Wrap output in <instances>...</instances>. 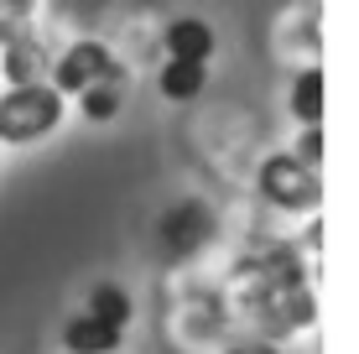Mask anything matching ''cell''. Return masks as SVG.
<instances>
[{"label":"cell","instance_id":"8fae6325","mask_svg":"<svg viewBox=\"0 0 359 354\" xmlns=\"http://www.w3.org/2000/svg\"><path fill=\"white\" fill-rule=\"evenodd\" d=\"M292 115L302 125H323V68H302L292 83Z\"/></svg>","mask_w":359,"mask_h":354},{"label":"cell","instance_id":"30bf717a","mask_svg":"<svg viewBox=\"0 0 359 354\" xmlns=\"http://www.w3.org/2000/svg\"><path fill=\"white\" fill-rule=\"evenodd\" d=\"M83 313L126 334V328H130V318H135V302H130V292H126V287L104 282V287H94V292H89V302H83Z\"/></svg>","mask_w":359,"mask_h":354},{"label":"cell","instance_id":"9a60e30c","mask_svg":"<svg viewBox=\"0 0 359 354\" xmlns=\"http://www.w3.org/2000/svg\"><path fill=\"white\" fill-rule=\"evenodd\" d=\"M6 36H11V32H6V27H0V42H6Z\"/></svg>","mask_w":359,"mask_h":354},{"label":"cell","instance_id":"3957f363","mask_svg":"<svg viewBox=\"0 0 359 354\" xmlns=\"http://www.w3.org/2000/svg\"><path fill=\"white\" fill-rule=\"evenodd\" d=\"M109 68H115V53H109L104 42H94V36H83V42H73L68 53L53 63V79L47 83H53L63 100H79V94L89 89V83H99Z\"/></svg>","mask_w":359,"mask_h":354},{"label":"cell","instance_id":"5b68a950","mask_svg":"<svg viewBox=\"0 0 359 354\" xmlns=\"http://www.w3.org/2000/svg\"><path fill=\"white\" fill-rule=\"evenodd\" d=\"M120 344H126V334L89 318V313H73L63 323V349L68 354H120Z\"/></svg>","mask_w":359,"mask_h":354},{"label":"cell","instance_id":"5bb4252c","mask_svg":"<svg viewBox=\"0 0 359 354\" xmlns=\"http://www.w3.org/2000/svg\"><path fill=\"white\" fill-rule=\"evenodd\" d=\"M229 354H255V349H229Z\"/></svg>","mask_w":359,"mask_h":354},{"label":"cell","instance_id":"277c9868","mask_svg":"<svg viewBox=\"0 0 359 354\" xmlns=\"http://www.w3.org/2000/svg\"><path fill=\"white\" fill-rule=\"evenodd\" d=\"M0 73H6V83H47L53 57H47V47L36 42L32 32L16 27L6 42H0Z\"/></svg>","mask_w":359,"mask_h":354},{"label":"cell","instance_id":"4fadbf2b","mask_svg":"<svg viewBox=\"0 0 359 354\" xmlns=\"http://www.w3.org/2000/svg\"><path fill=\"white\" fill-rule=\"evenodd\" d=\"M32 6H36V0H0V27L16 32V21H27V16H32Z\"/></svg>","mask_w":359,"mask_h":354},{"label":"cell","instance_id":"8992f818","mask_svg":"<svg viewBox=\"0 0 359 354\" xmlns=\"http://www.w3.org/2000/svg\"><path fill=\"white\" fill-rule=\"evenodd\" d=\"M208 224H214V219H208L203 203H182L177 214H167V219H162V240H167V250H172V255L198 250V245L208 240Z\"/></svg>","mask_w":359,"mask_h":354},{"label":"cell","instance_id":"6da1fadb","mask_svg":"<svg viewBox=\"0 0 359 354\" xmlns=\"http://www.w3.org/2000/svg\"><path fill=\"white\" fill-rule=\"evenodd\" d=\"M68 100L53 89V83H11L0 94V146H27L42 141L63 125Z\"/></svg>","mask_w":359,"mask_h":354},{"label":"cell","instance_id":"7c38bea8","mask_svg":"<svg viewBox=\"0 0 359 354\" xmlns=\"http://www.w3.org/2000/svg\"><path fill=\"white\" fill-rule=\"evenodd\" d=\"M297 146H302L297 156H302L307 167H318V162H323V125H307V130H302V141H297Z\"/></svg>","mask_w":359,"mask_h":354},{"label":"cell","instance_id":"ba28073f","mask_svg":"<svg viewBox=\"0 0 359 354\" xmlns=\"http://www.w3.org/2000/svg\"><path fill=\"white\" fill-rule=\"evenodd\" d=\"M203 83H208V63H177V57H167L162 73H156V94L172 104H188L203 94Z\"/></svg>","mask_w":359,"mask_h":354},{"label":"cell","instance_id":"9c48e42d","mask_svg":"<svg viewBox=\"0 0 359 354\" xmlns=\"http://www.w3.org/2000/svg\"><path fill=\"white\" fill-rule=\"evenodd\" d=\"M120 104H126V68H109L99 83H89V89L79 94V109H83V120H115L120 115Z\"/></svg>","mask_w":359,"mask_h":354},{"label":"cell","instance_id":"52a82bcc","mask_svg":"<svg viewBox=\"0 0 359 354\" xmlns=\"http://www.w3.org/2000/svg\"><path fill=\"white\" fill-rule=\"evenodd\" d=\"M167 57H177V63H208L214 57V32H208V21L198 16H182L167 27Z\"/></svg>","mask_w":359,"mask_h":354},{"label":"cell","instance_id":"7a4b0ae2","mask_svg":"<svg viewBox=\"0 0 359 354\" xmlns=\"http://www.w3.org/2000/svg\"><path fill=\"white\" fill-rule=\"evenodd\" d=\"M261 193L276 209H318L323 203V177H318V167H307L302 156H271L261 167Z\"/></svg>","mask_w":359,"mask_h":354}]
</instances>
